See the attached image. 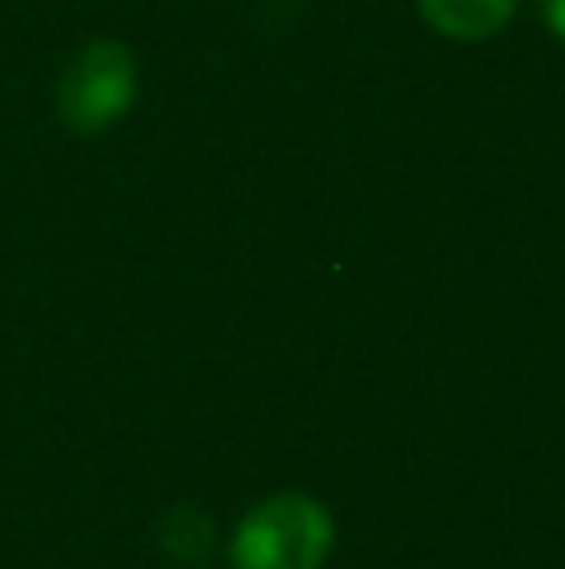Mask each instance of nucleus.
<instances>
[{"mask_svg": "<svg viewBox=\"0 0 565 569\" xmlns=\"http://www.w3.org/2000/svg\"><path fill=\"white\" fill-rule=\"evenodd\" d=\"M336 550V520L316 495H270L240 520L230 540L236 569H320Z\"/></svg>", "mask_w": 565, "mask_h": 569, "instance_id": "1", "label": "nucleus"}, {"mask_svg": "<svg viewBox=\"0 0 565 569\" xmlns=\"http://www.w3.org/2000/svg\"><path fill=\"white\" fill-rule=\"evenodd\" d=\"M136 100V56L120 40H90L66 60L56 86L60 126L76 136L110 130Z\"/></svg>", "mask_w": 565, "mask_h": 569, "instance_id": "2", "label": "nucleus"}, {"mask_svg": "<svg viewBox=\"0 0 565 569\" xmlns=\"http://www.w3.org/2000/svg\"><path fill=\"white\" fill-rule=\"evenodd\" d=\"M521 0H420V16L446 40H490L506 30Z\"/></svg>", "mask_w": 565, "mask_h": 569, "instance_id": "3", "label": "nucleus"}, {"mask_svg": "<svg viewBox=\"0 0 565 569\" xmlns=\"http://www.w3.org/2000/svg\"><path fill=\"white\" fill-rule=\"evenodd\" d=\"M541 16H546L551 36L565 40V0H541Z\"/></svg>", "mask_w": 565, "mask_h": 569, "instance_id": "4", "label": "nucleus"}]
</instances>
